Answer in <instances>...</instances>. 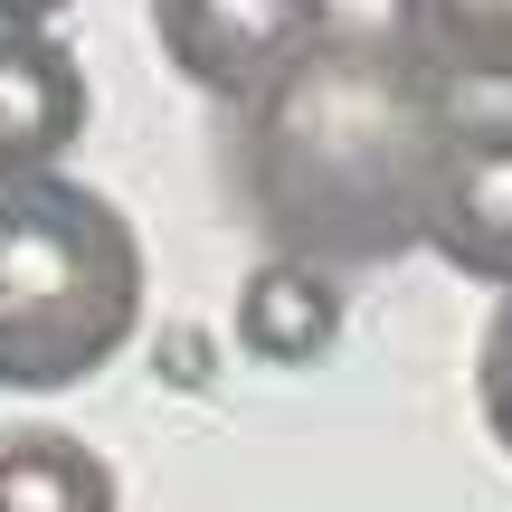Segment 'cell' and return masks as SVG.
<instances>
[{
    "mask_svg": "<svg viewBox=\"0 0 512 512\" xmlns=\"http://www.w3.org/2000/svg\"><path fill=\"white\" fill-rule=\"evenodd\" d=\"M143 332V238L76 171L0 181V389H86Z\"/></svg>",
    "mask_w": 512,
    "mask_h": 512,
    "instance_id": "7a4b0ae2",
    "label": "cell"
},
{
    "mask_svg": "<svg viewBox=\"0 0 512 512\" xmlns=\"http://www.w3.org/2000/svg\"><path fill=\"white\" fill-rule=\"evenodd\" d=\"M465 105L399 29L332 19L275 86L228 105V200L266 238V256L304 266H389L427 247L446 143Z\"/></svg>",
    "mask_w": 512,
    "mask_h": 512,
    "instance_id": "6da1fadb",
    "label": "cell"
},
{
    "mask_svg": "<svg viewBox=\"0 0 512 512\" xmlns=\"http://www.w3.org/2000/svg\"><path fill=\"white\" fill-rule=\"evenodd\" d=\"M152 370H162L171 389H209V380H219V351H209L200 323H171L162 342H152Z\"/></svg>",
    "mask_w": 512,
    "mask_h": 512,
    "instance_id": "30bf717a",
    "label": "cell"
},
{
    "mask_svg": "<svg viewBox=\"0 0 512 512\" xmlns=\"http://www.w3.org/2000/svg\"><path fill=\"white\" fill-rule=\"evenodd\" d=\"M389 29L446 86H512V0H389Z\"/></svg>",
    "mask_w": 512,
    "mask_h": 512,
    "instance_id": "52a82bcc",
    "label": "cell"
},
{
    "mask_svg": "<svg viewBox=\"0 0 512 512\" xmlns=\"http://www.w3.org/2000/svg\"><path fill=\"white\" fill-rule=\"evenodd\" d=\"M323 29L332 0H152V38H162L171 76L219 105H247L256 86H275Z\"/></svg>",
    "mask_w": 512,
    "mask_h": 512,
    "instance_id": "3957f363",
    "label": "cell"
},
{
    "mask_svg": "<svg viewBox=\"0 0 512 512\" xmlns=\"http://www.w3.org/2000/svg\"><path fill=\"white\" fill-rule=\"evenodd\" d=\"M67 0H0V29H48Z\"/></svg>",
    "mask_w": 512,
    "mask_h": 512,
    "instance_id": "8fae6325",
    "label": "cell"
},
{
    "mask_svg": "<svg viewBox=\"0 0 512 512\" xmlns=\"http://www.w3.org/2000/svg\"><path fill=\"white\" fill-rule=\"evenodd\" d=\"M427 247L456 275L512 294V114H465L456 124L437 200H427Z\"/></svg>",
    "mask_w": 512,
    "mask_h": 512,
    "instance_id": "277c9868",
    "label": "cell"
},
{
    "mask_svg": "<svg viewBox=\"0 0 512 512\" xmlns=\"http://www.w3.org/2000/svg\"><path fill=\"white\" fill-rule=\"evenodd\" d=\"M86 133V67L57 29H0V181L57 171Z\"/></svg>",
    "mask_w": 512,
    "mask_h": 512,
    "instance_id": "5b68a950",
    "label": "cell"
},
{
    "mask_svg": "<svg viewBox=\"0 0 512 512\" xmlns=\"http://www.w3.org/2000/svg\"><path fill=\"white\" fill-rule=\"evenodd\" d=\"M342 342V275L304 256H256L238 285V351L266 370H304Z\"/></svg>",
    "mask_w": 512,
    "mask_h": 512,
    "instance_id": "8992f818",
    "label": "cell"
},
{
    "mask_svg": "<svg viewBox=\"0 0 512 512\" xmlns=\"http://www.w3.org/2000/svg\"><path fill=\"white\" fill-rule=\"evenodd\" d=\"M475 399H484L494 446L512 456V294L494 304V323H484V342H475Z\"/></svg>",
    "mask_w": 512,
    "mask_h": 512,
    "instance_id": "9c48e42d",
    "label": "cell"
},
{
    "mask_svg": "<svg viewBox=\"0 0 512 512\" xmlns=\"http://www.w3.org/2000/svg\"><path fill=\"white\" fill-rule=\"evenodd\" d=\"M0 512H114V465L67 427H0Z\"/></svg>",
    "mask_w": 512,
    "mask_h": 512,
    "instance_id": "ba28073f",
    "label": "cell"
}]
</instances>
